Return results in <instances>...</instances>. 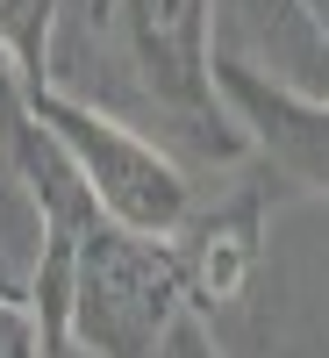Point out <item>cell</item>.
<instances>
[{"label":"cell","instance_id":"6da1fadb","mask_svg":"<svg viewBox=\"0 0 329 358\" xmlns=\"http://www.w3.org/2000/svg\"><path fill=\"white\" fill-rule=\"evenodd\" d=\"M36 86L122 115L193 172L251 165L244 129L215 86V8L207 0H101L86 29L50 36Z\"/></svg>","mask_w":329,"mask_h":358},{"label":"cell","instance_id":"3957f363","mask_svg":"<svg viewBox=\"0 0 329 358\" xmlns=\"http://www.w3.org/2000/svg\"><path fill=\"white\" fill-rule=\"evenodd\" d=\"M29 108L50 129V143L65 151V165L79 172V187L94 194V208L108 222H122L136 236H179V222L200 201V172L179 165L158 136H143L136 122L108 108H86L57 86H29Z\"/></svg>","mask_w":329,"mask_h":358},{"label":"cell","instance_id":"7a4b0ae2","mask_svg":"<svg viewBox=\"0 0 329 358\" xmlns=\"http://www.w3.org/2000/svg\"><path fill=\"white\" fill-rule=\"evenodd\" d=\"M187 280H179L172 236H136L122 222L94 215L72 244L65 280V337L94 358H158L165 337L187 315Z\"/></svg>","mask_w":329,"mask_h":358},{"label":"cell","instance_id":"9c48e42d","mask_svg":"<svg viewBox=\"0 0 329 358\" xmlns=\"http://www.w3.org/2000/svg\"><path fill=\"white\" fill-rule=\"evenodd\" d=\"M50 337H43V315L29 301H8L0 294V358H43Z\"/></svg>","mask_w":329,"mask_h":358},{"label":"cell","instance_id":"7c38bea8","mask_svg":"<svg viewBox=\"0 0 329 358\" xmlns=\"http://www.w3.org/2000/svg\"><path fill=\"white\" fill-rule=\"evenodd\" d=\"M229 358H293V351H258V344H244V351H229Z\"/></svg>","mask_w":329,"mask_h":358},{"label":"cell","instance_id":"30bf717a","mask_svg":"<svg viewBox=\"0 0 329 358\" xmlns=\"http://www.w3.org/2000/svg\"><path fill=\"white\" fill-rule=\"evenodd\" d=\"M158 358H229V344H222V330H215V322H207V315H179V330L165 337V351Z\"/></svg>","mask_w":329,"mask_h":358},{"label":"cell","instance_id":"ba28073f","mask_svg":"<svg viewBox=\"0 0 329 358\" xmlns=\"http://www.w3.org/2000/svg\"><path fill=\"white\" fill-rule=\"evenodd\" d=\"M50 29H57V0H0V43H8V57L29 72V86L43 79Z\"/></svg>","mask_w":329,"mask_h":358},{"label":"cell","instance_id":"8fae6325","mask_svg":"<svg viewBox=\"0 0 329 358\" xmlns=\"http://www.w3.org/2000/svg\"><path fill=\"white\" fill-rule=\"evenodd\" d=\"M43 358H94V351H86V344H72L65 330H50V351H43Z\"/></svg>","mask_w":329,"mask_h":358},{"label":"cell","instance_id":"8992f818","mask_svg":"<svg viewBox=\"0 0 329 358\" xmlns=\"http://www.w3.org/2000/svg\"><path fill=\"white\" fill-rule=\"evenodd\" d=\"M215 8V57L293 86L329 94V29L308 0H207Z\"/></svg>","mask_w":329,"mask_h":358},{"label":"cell","instance_id":"5b68a950","mask_svg":"<svg viewBox=\"0 0 329 358\" xmlns=\"http://www.w3.org/2000/svg\"><path fill=\"white\" fill-rule=\"evenodd\" d=\"M215 86L244 129L251 165L272 179V187H293L308 201H329V94H293V86L222 65L215 57Z\"/></svg>","mask_w":329,"mask_h":358},{"label":"cell","instance_id":"52a82bcc","mask_svg":"<svg viewBox=\"0 0 329 358\" xmlns=\"http://www.w3.org/2000/svg\"><path fill=\"white\" fill-rule=\"evenodd\" d=\"M43 265H50V208L29 187V172L0 151V294L36 301Z\"/></svg>","mask_w":329,"mask_h":358},{"label":"cell","instance_id":"277c9868","mask_svg":"<svg viewBox=\"0 0 329 358\" xmlns=\"http://www.w3.org/2000/svg\"><path fill=\"white\" fill-rule=\"evenodd\" d=\"M172 258H179V280H187L193 315H207V322L236 315L258 294L265 258H272V179L258 165L222 172V187L200 194L193 215L179 222Z\"/></svg>","mask_w":329,"mask_h":358},{"label":"cell","instance_id":"4fadbf2b","mask_svg":"<svg viewBox=\"0 0 329 358\" xmlns=\"http://www.w3.org/2000/svg\"><path fill=\"white\" fill-rule=\"evenodd\" d=\"M308 8H315V22H322V29H329V0H308Z\"/></svg>","mask_w":329,"mask_h":358}]
</instances>
